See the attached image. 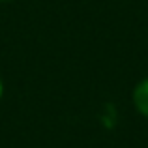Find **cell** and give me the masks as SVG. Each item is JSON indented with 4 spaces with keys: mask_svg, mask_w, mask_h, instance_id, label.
Returning a JSON list of instances; mask_svg holds the SVG:
<instances>
[{
    "mask_svg": "<svg viewBox=\"0 0 148 148\" xmlns=\"http://www.w3.org/2000/svg\"><path fill=\"white\" fill-rule=\"evenodd\" d=\"M135 103H137L139 111L148 114V81L139 84V88L135 90Z\"/></svg>",
    "mask_w": 148,
    "mask_h": 148,
    "instance_id": "obj_1",
    "label": "cell"
}]
</instances>
